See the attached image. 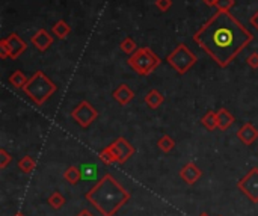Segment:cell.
I'll return each mask as SVG.
<instances>
[{"instance_id":"11","label":"cell","mask_w":258,"mask_h":216,"mask_svg":"<svg viewBox=\"0 0 258 216\" xmlns=\"http://www.w3.org/2000/svg\"><path fill=\"white\" fill-rule=\"evenodd\" d=\"M237 138L241 144L244 145H252L258 139V129L253 127L250 123H244L238 130H237Z\"/></svg>"},{"instance_id":"16","label":"cell","mask_w":258,"mask_h":216,"mask_svg":"<svg viewBox=\"0 0 258 216\" xmlns=\"http://www.w3.org/2000/svg\"><path fill=\"white\" fill-rule=\"evenodd\" d=\"M52 32H53V35H55L56 38H59V40H65V38L70 35L71 28H70V25H68L67 22L59 20V22H56V23L53 25Z\"/></svg>"},{"instance_id":"18","label":"cell","mask_w":258,"mask_h":216,"mask_svg":"<svg viewBox=\"0 0 258 216\" xmlns=\"http://www.w3.org/2000/svg\"><path fill=\"white\" fill-rule=\"evenodd\" d=\"M64 178L70 183V184H77L82 180V171L77 166H70L65 169L64 172Z\"/></svg>"},{"instance_id":"29","label":"cell","mask_w":258,"mask_h":216,"mask_svg":"<svg viewBox=\"0 0 258 216\" xmlns=\"http://www.w3.org/2000/svg\"><path fill=\"white\" fill-rule=\"evenodd\" d=\"M249 23H250V25H252V26H253L256 31H258V10H256V11L253 13V16L249 19Z\"/></svg>"},{"instance_id":"6","label":"cell","mask_w":258,"mask_h":216,"mask_svg":"<svg viewBox=\"0 0 258 216\" xmlns=\"http://www.w3.org/2000/svg\"><path fill=\"white\" fill-rule=\"evenodd\" d=\"M198 61V56L186 46V44H178L168 56L166 62L171 65L178 74H186Z\"/></svg>"},{"instance_id":"3","label":"cell","mask_w":258,"mask_h":216,"mask_svg":"<svg viewBox=\"0 0 258 216\" xmlns=\"http://www.w3.org/2000/svg\"><path fill=\"white\" fill-rule=\"evenodd\" d=\"M23 91L37 106H43L58 91V86L49 76H46L44 71H37L29 77Z\"/></svg>"},{"instance_id":"32","label":"cell","mask_w":258,"mask_h":216,"mask_svg":"<svg viewBox=\"0 0 258 216\" xmlns=\"http://www.w3.org/2000/svg\"><path fill=\"white\" fill-rule=\"evenodd\" d=\"M14 216H25V214H23V213H20V211H19V213H16V214H14Z\"/></svg>"},{"instance_id":"21","label":"cell","mask_w":258,"mask_h":216,"mask_svg":"<svg viewBox=\"0 0 258 216\" xmlns=\"http://www.w3.org/2000/svg\"><path fill=\"white\" fill-rule=\"evenodd\" d=\"M157 145L159 148L163 151V153H169L175 148V141L169 136V135H163L159 141H157Z\"/></svg>"},{"instance_id":"7","label":"cell","mask_w":258,"mask_h":216,"mask_svg":"<svg viewBox=\"0 0 258 216\" xmlns=\"http://www.w3.org/2000/svg\"><path fill=\"white\" fill-rule=\"evenodd\" d=\"M71 117L82 129H88L98 118V111L89 101L83 100L73 109Z\"/></svg>"},{"instance_id":"28","label":"cell","mask_w":258,"mask_h":216,"mask_svg":"<svg viewBox=\"0 0 258 216\" xmlns=\"http://www.w3.org/2000/svg\"><path fill=\"white\" fill-rule=\"evenodd\" d=\"M0 58H2V59H8L10 58V50H8L5 38L0 40Z\"/></svg>"},{"instance_id":"15","label":"cell","mask_w":258,"mask_h":216,"mask_svg":"<svg viewBox=\"0 0 258 216\" xmlns=\"http://www.w3.org/2000/svg\"><path fill=\"white\" fill-rule=\"evenodd\" d=\"M216 117H217V129H220V130H228L232 126V123L235 121L234 115L229 114L226 109H219Z\"/></svg>"},{"instance_id":"23","label":"cell","mask_w":258,"mask_h":216,"mask_svg":"<svg viewBox=\"0 0 258 216\" xmlns=\"http://www.w3.org/2000/svg\"><path fill=\"white\" fill-rule=\"evenodd\" d=\"M65 202H67V199H65V196H64L61 192H53V193L49 196V204H50L55 210L64 207Z\"/></svg>"},{"instance_id":"27","label":"cell","mask_w":258,"mask_h":216,"mask_svg":"<svg viewBox=\"0 0 258 216\" xmlns=\"http://www.w3.org/2000/svg\"><path fill=\"white\" fill-rule=\"evenodd\" d=\"M246 64H247L252 70H256V68H258V52L250 53V55L246 58Z\"/></svg>"},{"instance_id":"17","label":"cell","mask_w":258,"mask_h":216,"mask_svg":"<svg viewBox=\"0 0 258 216\" xmlns=\"http://www.w3.org/2000/svg\"><path fill=\"white\" fill-rule=\"evenodd\" d=\"M10 83L14 86V88H17V89H23L26 85H28V82H29V77L23 73V71H20V70H17V71H14L11 76H10Z\"/></svg>"},{"instance_id":"25","label":"cell","mask_w":258,"mask_h":216,"mask_svg":"<svg viewBox=\"0 0 258 216\" xmlns=\"http://www.w3.org/2000/svg\"><path fill=\"white\" fill-rule=\"evenodd\" d=\"M235 7V0H217L216 8L217 11H229Z\"/></svg>"},{"instance_id":"22","label":"cell","mask_w":258,"mask_h":216,"mask_svg":"<svg viewBox=\"0 0 258 216\" xmlns=\"http://www.w3.org/2000/svg\"><path fill=\"white\" fill-rule=\"evenodd\" d=\"M119 49H121L124 53H127V55H133L139 47L136 46V43H135V40H133V38L125 37V38L119 43Z\"/></svg>"},{"instance_id":"14","label":"cell","mask_w":258,"mask_h":216,"mask_svg":"<svg viewBox=\"0 0 258 216\" xmlns=\"http://www.w3.org/2000/svg\"><path fill=\"white\" fill-rule=\"evenodd\" d=\"M145 104L150 107V109H157V107H160L162 104H163V101H165V97H163V94L160 92V91H157V89H151V91H148V94L145 95Z\"/></svg>"},{"instance_id":"4","label":"cell","mask_w":258,"mask_h":216,"mask_svg":"<svg viewBox=\"0 0 258 216\" xmlns=\"http://www.w3.org/2000/svg\"><path fill=\"white\" fill-rule=\"evenodd\" d=\"M127 64L139 76H148L160 65V58L150 47H139L133 55H130Z\"/></svg>"},{"instance_id":"13","label":"cell","mask_w":258,"mask_h":216,"mask_svg":"<svg viewBox=\"0 0 258 216\" xmlns=\"http://www.w3.org/2000/svg\"><path fill=\"white\" fill-rule=\"evenodd\" d=\"M112 97L115 98V101H116V103H119L121 106H125V104H128V103L135 98V92L130 89V86H128V85L121 83V85L113 91Z\"/></svg>"},{"instance_id":"5","label":"cell","mask_w":258,"mask_h":216,"mask_svg":"<svg viewBox=\"0 0 258 216\" xmlns=\"http://www.w3.org/2000/svg\"><path fill=\"white\" fill-rule=\"evenodd\" d=\"M133 154H135L133 145L125 138H118L109 147L103 148L98 153V157L103 163L110 165V163H125Z\"/></svg>"},{"instance_id":"2","label":"cell","mask_w":258,"mask_h":216,"mask_svg":"<svg viewBox=\"0 0 258 216\" xmlns=\"http://www.w3.org/2000/svg\"><path fill=\"white\" fill-rule=\"evenodd\" d=\"M86 199L103 216H115L116 211L130 199V192L118 183L112 174H106L86 193Z\"/></svg>"},{"instance_id":"30","label":"cell","mask_w":258,"mask_h":216,"mask_svg":"<svg viewBox=\"0 0 258 216\" xmlns=\"http://www.w3.org/2000/svg\"><path fill=\"white\" fill-rule=\"evenodd\" d=\"M202 2L207 5V7H216V4H217V0H202Z\"/></svg>"},{"instance_id":"12","label":"cell","mask_w":258,"mask_h":216,"mask_svg":"<svg viewBox=\"0 0 258 216\" xmlns=\"http://www.w3.org/2000/svg\"><path fill=\"white\" fill-rule=\"evenodd\" d=\"M201 175H202L201 169H199L193 162L186 163V165L181 168V171H180V177H181L187 184H195V183L201 178Z\"/></svg>"},{"instance_id":"24","label":"cell","mask_w":258,"mask_h":216,"mask_svg":"<svg viewBox=\"0 0 258 216\" xmlns=\"http://www.w3.org/2000/svg\"><path fill=\"white\" fill-rule=\"evenodd\" d=\"M11 160H13V156L5 148H0V168L5 169L10 165Z\"/></svg>"},{"instance_id":"31","label":"cell","mask_w":258,"mask_h":216,"mask_svg":"<svg viewBox=\"0 0 258 216\" xmlns=\"http://www.w3.org/2000/svg\"><path fill=\"white\" fill-rule=\"evenodd\" d=\"M77 216H94V214H92V213H91L89 210H86V208H85V210H82V211H80V213H79Z\"/></svg>"},{"instance_id":"1","label":"cell","mask_w":258,"mask_h":216,"mask_svg":"<svg viewBox=\"0 0 258 216\" xmlns=\"http://www.w3.org/2000/svg\"><path fill=\"white\" fill-rule=\"evenodd\" d=\"M252 40V34L229 11H217L193 34V41L220 68L228 67Z\"/></svg>"},{"instance_id":"8","label":"cell","mask_w":258,"mask_h":216,"mask_svg":"<svg viewBox=\"0 0 258 216\" xmlns=\"http://www.w3.org/2000/svg\"><path fill=\"white\" fill-rule=\"evenodd\" d=\"M238 190H241L252 202H258V168L253 166L249 172L237 181Z\"/></svg>"},{"instance_id":"10","label":"cell","mask_w":258,"mask_h":216,"mask_svg":"<svg viewBox=\"0 0 258 216\" xmlns=\"http://www.w3.org/2000/svg\"><path fill=\"white\" fill-rule=\"evenodd\" d=\"M31 43L32 46L40 50V52H46L52 44H53V37L46 31V29H40L37 34H34L31 37Z\"/></svg>"},{"instance_id":"26","label":"cell","mask_w":258,"mask_h":216,"mask_svg":"<svg viewBox=\"0 0 258 216\" xmlns=\"http://www.w3.org/2000/svg\"><path fill=\"white\" fill-rule=\"evenodd\" d=\"M156 7H157L159 11L166 13V11H169L171 7H172V0H156Z\"/></svg>"},{"instance_id":"33","label":"cell","mask_w":258,"mask_h":216,"mask_svg":"<svg viewBox=\"0 0 258 216\" xmlns=\"http://www.w3.org/2000/svg\"><path fill=\"white\" fill-rule=\"evenodd\" d=\"M199 216H208L207 213H202V214H199Z\"/></svg>"},{"instance_id":"19","label":"cell","mask_w":258,"mask_h":216,"mask_svg":"<svg viewBox=\"0 0 258 216\" xmlns=\"http://www.w3.org/2000/svg\"><path fill=\"white\" fill-rule=\"evenodd\" d=\"M201 123H202V126H204L207 130H210V132L216 130V129H217V117H216V112L208 111V112L202 117Z\"/></svg>"},{"instance_id":"9","label":"cell","mask_w":258,"mask_h":216,"mask_svg":"<svg viewBox=\"0 0 258 216\" xmlns=\"http://www.w3.org/2000/svg\"><path fill=\"white\" fill-rule=\"evenodd\" d=\"M5 41H7V46H8L10 58H11V59L20 58V56L26 52V49H28L26 41H23V40L19 37V34H16V32L11 34V35H8V37L5 38Z\"/></svg>"},{"instance_id":"20","label":"cell","mask_w":258,"mask_h":216,"mask_svg":"<svg viewBox=\"0 0 258 216\" xmlns=\"http://www.w3.org/2000/svg\"><path fill=\"white\" fill-rule=\"evenodd\" d=\"M35 160L31 156H25L19 160V169L25 174H31L35 169Z\"/></svg>"}]
</instances>
